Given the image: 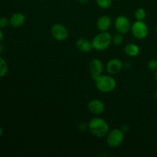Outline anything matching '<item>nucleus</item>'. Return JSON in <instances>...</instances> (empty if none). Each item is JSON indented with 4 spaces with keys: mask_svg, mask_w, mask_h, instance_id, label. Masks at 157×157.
I'll list each match as a JSON object with an SVG mask.
<instances>
[{
    "mask_svg": "<svg viewBox=\"0 0 157 157\" xmlns=\"http://www.w3.org/2000/svg\"><path fill=\"white\" fill-rule=\"evenodd\" d=\"M88 130L95 137L103 138L110 131V127L107 121L101 117L92 118L88 124Z\"/></svg>",
    "mask_w": 157,
    "mask_h": 157,
    "instance_id": "obj_1",
    "label": "nucleus"
},
{
    "mask_svg": "<svg viewBox=\"0 0 157 157\" xmlns=\"http://www.w3.org/2000/svg\"><path fill=\"white\" fill-rule=\"evenodd\" d=\"M97 89L101 93H110L117 87V81L110 75H101L94 80Z\"/></svg>",
    "mask_w": 157,
    "mask_h": 157,
    "instance_id": "obj_2",
    "label": "nucleus"
},
{
    "mask_svg": "<svg viewBox=\"0 0 157 157\" xmlns=\"http://www.w3.org/2000/svg\"><path fill=\"white\" fill-rule=\"evenodd\" d=\"M91 42L94 50L103 52L107 50L112 44V36L108 32H101L94 37Z\"/></svg>",
    "mask_w": 157,
    "mask_h": 157,
    "instance_id": "obj_3",
    "label": "nucleus"
},
{
    "mask_svg": "<svg viewBox=\"0 0 157 157\" xmlns=\"http://www.w3.org/2000/svg\"><path fill=\"white\" fill-rule=\"evenodd\" d=\"M107 145L112 148H117L123 144L124 140V132L122 129L115 128L110 130L107 136Z\"/></svg>",
    "mask_w": 157,
    "mask_h": 157,
    "instance_id": "obj_4",
    "label": "nucleus"
},
{
    "mask_svg": "<svg viewBox=\"0 0 157 157\" xmlns=\"http://www.w3.org/2000/svg\"><path fill=\"white\" fill-rule=\"evenodd\" d=\"M130 31L133 36L138 40L145 39L149 34L148 25L144 22V21L136 20L131 25Z\"/></svg>",
    "mask_w": 157,
    "mask_h": 157,
    "instance_id": "obj_5",
    "label": "nucleus"
},
{
    "mask_svg": "<svg viewBox=\"0 0 157 157\" xmlns=\"http://www.w3.org/2000/svg\"><path fill=\"white\" fill-rule=\"evenodd\" d=\"M51 35L58 41H64L68 38V30L64 25L55 23L51 28Z\"/></svg>",
    "mask_w": 157,
    "mask_h": 157,
    "instance_id": "obj_6",
    "label": "nucleus"
},
{
    "mask_svg": "<svg viewBox=\"0 0 157 157\" xmlns=\"http://www.w3.org/2000/svg\"><path fill=\"white\" fill-rule=\"evenodd\" d=\"M131 25L129 18L125 15H119L114 21V27L117 32L123 35H125L130 32Z\"/></svg>",
    "mask_w": 157,
    "mask_h": 157,
    "instance_id": "obj_7",
    "label": "nucleus"
},
{
    "mask_svg": "<svg viewBox=\"0 0 157 157\" xmlns=\"http://www.w3.org/2000/svg\"><path fill=\"white\" fill-rule=\"evenodd\" d=\"M104 65L103 61L99 58H94L92 60L89 64V71L92 79L94 81L96 78L103 75Z\"/></svg>",
    "mask_w": 157,
    "mask_h": 157,
    "instance_id": "obj_8",
    "label": "nucleus"
},
{
    "mask_svg": "<svg viewBox=\"0 0 157 157\" xmlns=\"http://www.w3.org/2000/svg\"><path fill=\"white\" fill-rule=\"evenodd\" d=\"M124 63L120 58H111L106 64V71L110 75H117L122 71Z\"/></svg>",
    "mask_w": 157,
    "mask_h": 157,
    "instance_id": "obj_9",
    "label": "nucleus"
},
{
    "mask_svg": "<svg viewBox=\"0 0 157 157\" xmlns=\"http://www.w3.org/2000/svg\"><path fill=\"white\" fill-rule=\"evenodd\" d=\"M87 109L90 113L94 115H100L104 113L105 110V105L104 102L99 99H93L87 104Z\"/></svg>",
    "mask_w": 157,
    "mask_h": 157,
    "instance_id": "obj_10",
    "label": "nucleus"
},
{
    "mask_svg": "<svg viewBox=\"0 0 157 157\" xmlns=\"http://www.w3.org/2000/svg\"><path fill=\"white\" fill-rule=\"evenodd\" d=\"M112 25V20L109 15H103L97 20V27L100 32H107Z\"/></svg>",
    "mask_w": 157,
    "mask_h": 157,
    "instance_id": "obj_11",
    "label": "nucleus"
},
{
    "mask_svg": "<svg viewBox=\"0 0 157 157\" xmlns=\"http://www.w3.org/2000/svg\"><path fill=\"white\" fill-rule=\"evenodd\" d=\"M25 22V16L21 12H16L13 14L9 18V25L15 29L22 26Z\"/></svg>",
    "mask_w": 157,
    "mask_h": 157,
    "instance_id": "obj_12",
    "label": "nucleus"
},
{
    "mask_svg": "<svg viewBox=\"0 0 157 157\" xmlns=\"http://www.w3.org/2000/svg\"><path fill=\"white\" fill-rule=\"evenodd\" d=\"M76 47L78 50L83 53H88L93 49L92 42L87 38H81L77 40Z\"/></svg>",
    "mask_w": 157,
    "mask_h": 157,
    "instance_id": "obj_13",
    "label": "nucleus"
},
{
    "mask_svg": "<svg viewBox=\"0 0 157 157\" xmlns=\"http://www.w3.org/2000/svg\"><path fill=\"white\" fill-rule=\"evenodd\" d=\"M124 52L127 55L133 58V57H136L139 55L140 49L139 46L135 43H129V44H126L124 47Z\"/></svg>",
    "mask_w": 157,
    "mask_h": 157,
    "instance_id": "obj_14",
    "label": "nucleus"
},
{
    "mask_svg": "<svg viewBox=\"0 0 157 157\" xmlns=\"http://www.w3.org/2000/svg\"><path fill=\"white\" fill-rule=\"evenodd\" d=\"M9 71V65L6 60L0 55V78H3Z\"/></svg>",
    "mask_w": 157,
    "mask_h": 157,
    "instance_id": "obj_15",
    "label": "nucleus"
},
{
    "mask_svg": "<svg viewBox=\"0 0 157 157\" xmlns=\"http://www.w3.org/2000/svg\"><path fill=\"white\" fill-rule=\"evenodd\" d=\"M134 15L137 21H144L147 18V12L144 8H138L135 11Z\"/></svg>",
    "mask_w": 157,
    "mask_h": 157,
    "instance_id": "obj_16",
    "label": "nucleus"
},
{
    "mask_svg": "<svg viewBox=\"0 0 157 157\" xmlns=\"http://www.w3.org/2000/svg\"><path fill=\"white\" fill-rule=\"evenodd\" d=\"M124 35L117 32L113 36H112V43L116 46H121L124 43Z\"/></svg>",
    "mask_w": 157,
    "mask_h": 157,
    "instance_id": "obj_17",
    "label": "nucleus"
},
{
    "mask_svg": "<svg viewBox=\"0 0 157 157\" xmlns=\"http://www.w3.org/2000/svg\"><path fill=\"white\" fill-rule=\"evenodd\" d=\"M96 3L101 9H108L111 6L112 0H96Z\"/></svg>",
    "mask_w": 157,
    "mask_h": 157,
    "instance_id": "obj_18",
    "label": "nucleus"
},
{
    "mask_svg": "<svg viewBox=\"0 0 157 157\" xmlns=\"http://www.w3.org/2000/svg\"><path fill=\"white\" fill-rule=\"evenodd\" d=\"M9 25V19L5 16L0 17V29H3Z\"/></svg>",
    "mask_w": 157,
    "mask_h": 157,
    "instance_id": "obj_19",
    "label": "nucleus"
},
{
    "mask_svg": "<svg viewBox=\"0 0 157 157\" xmlns=\"http://www.w3.org/2000/svg\"><path fill=\"white\" fill-rule=\"evenodd\" d=\"M147 67L151 71H156L157 70V60L152 59L147 64Z\"/></svg>",
    "mask_w": 157,
    "mask_h": 157,
    "instance_id": "obj_20",
    "label": "nucleus"
},
{
    "mask_svg": "<svg viewBox=\"0 0 157 157\" xmlns=\"http://www.w3.org/2000/svg\"><path fill=\"white\" fill-rule=\"evenodd\" d=\"M3 38H4V35H3V32L1 29H0V42H2Z\"/></svg>",
    "mask_w": 157,
    "mask_h": 157,
    "instance_id": "obj_21",
    "label": "nucleus"
},
{
    "mask_svg": "<svg viewBox=\"0 0 157 157\" xmlns=\"http://www.w3.org/2000/svg\"><path fill=\"white\" fill-rule=\"evenodd\" d=\"M3 49H4V48H3V44H2V42H0V55L2 53Z\"/></svg>",
    "mask_w": 157,
    "mask_h": 157,
    "instance_id": "obj_22",
    "label": "nucleus"
},
{
    "mask_svg": "<svg viewBox=\"0 0 157 157\" xmlns=\"http://www.w3.org/2000/svg\"><path fill=\"white\" fill-rule=\"evenodd\" d=\"M78 1H79L81 3H82V4H85V3L88 2L89 0H78Z\"/></svg>",
    "mask_w": 157,
    "mask_h": 157,
    "instance_id": "obj_23",
    "label": "nucleus"
},
{
    "mask_svg": "<svg viewBox=\"0 0 157 157\" xmlns=\"http://www.w3.org/2000/svg\"><path fill=\"white\" fill-rule=\"evenodd\" d=\"M3 134V130H2V127H1V125H0V137H1L2 136Z\"/></svg>",
    "mask_w": 157,
    "mask_h": 157,
    "instance_id": "obj_24",
    "label": "nucleus"
},
{
    "mask_svg": "<svg viewBox=\"0 0 157 157\" xmlns=\"http://www.w3.org/2000/svg\"><path fill=\"white\" fill-rule=\"evenodd\" d=\"M154 78H155V81L157 82V70L156 71V72H155V75H154Z\"/></svg>",
    "mask_w": 157,
    "mask_h": 157,
    "instance_id": "obj_25",
    "label": "nucleus"
},
{
    "mask_svg": "<svg viewBox=\"0 0 157 157\" xmlns=\"http://www.w3.org/2000/svg\"><path fill=\"white\" fill-rule=\"evenodd\" d=\"M154 96H155V98H156V99L157 100V88H156V90H155V92H154Z\"/></svg>",
    "mask_w": 157,
    "mask_h": 157,
    "instance_id": "obj_26",
    "label": "nucleus"
},
{
    "mask_svg": "<svg viewBox=\"0 0 157 157\" xmlns=\"http://www.w3.org/2000/svg\"><path fill=\"white\" fill-rule=\"evenodd\" d=\"M155 32H156V33L157 34V25H156V29H155Z\"/></svg>",
    "mask_w": 157,
    "mask_h": 157,
    "instance_id": "obj_27",
    "label": "nucleus"
},
{
    "mask_svg": "<svg viewBox=\"0 0 157 157\" xmlns=\"http://www.w3.org/2000/svg\"><path fill=\"white\" fill-rule=\"evenodd\" d=\"M40 1H45V0H40Z\"/></svg>",
    "mask_w": 157,
    "mask_h": 157,
    "instance_id": "obj_28",
    "label": "nucleus"
},
{
    "mask_svg": "<svg viewBox=\"0 0 157 157\" xmlns=\"http://www.w3.org/2000/svg\"><path fill=\"white\" fill-rule=\"evenodd\" d=\"M116 1H117V0H116Z\"/></svg>",
    "mask_w": 157,
    "mask_h": 157,
    "instance_id": "obj_29",
    "label": "nucleus"
}]
</instances>
